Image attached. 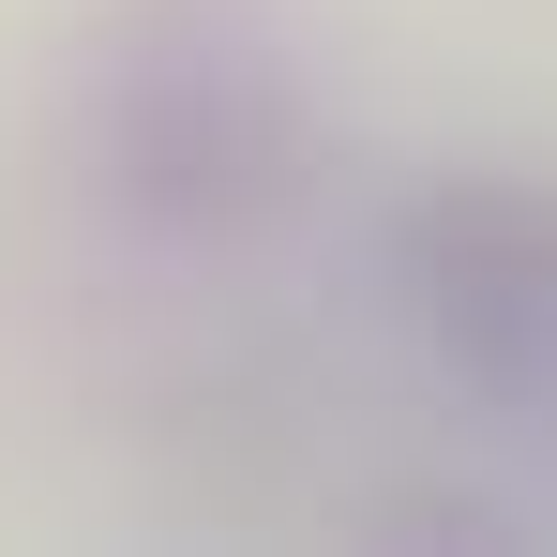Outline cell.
Wrapping results in <instances>:
<instances>
[{
  "label": "cell",
  "instance_id": "6da1fadb",
  "mask_svg": "<svg viewBox=\"0 0 557 557\" xmlns=\"http://www.w3.org/2000/svg\"><path fill=\"white\" fill-rule=\"evenodd\" d=\"M91 151L151 226H257L301 182V76L242 0H136L91 61Z\"/></svg>",
  "mask_w": 557,
  "mask_h": 557
},
{
  "label": "cell",
  "instance_id": "7a4b0ae2",
  "mask_svg": "<svg viewBox=\"0 0 557 557\" xmlns=\"http://www.w3.org/2000/svg\"><path fill=\"white\" fill-rule=\"evenodd\" d=\"M407 301L482 392H557V182L482 166L407 211Z\"/></svg>",
  "mask_w": 557,
  "mask_h": 557
}]
</instances>
